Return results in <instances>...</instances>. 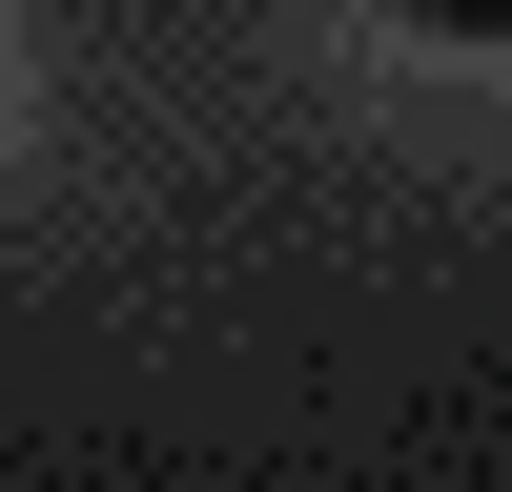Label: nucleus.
Returning <instances> with one entry per match:
<instances>
[{
    "instance_id": "f257e3e1",
    "label": "nucleus",
    "mask_w": 512,
    "mask_h": 492,
    "mask_svg": "<svg viewBox=\"0 0 512 492\" xmlns=\"http://www.w3.org/2000/svg\"><path fill=\"white\" fill-rule=\"evenodd\" d=\"M410 21H431V41H512V0H410Z\"/></svg>"
}]
</instances>
